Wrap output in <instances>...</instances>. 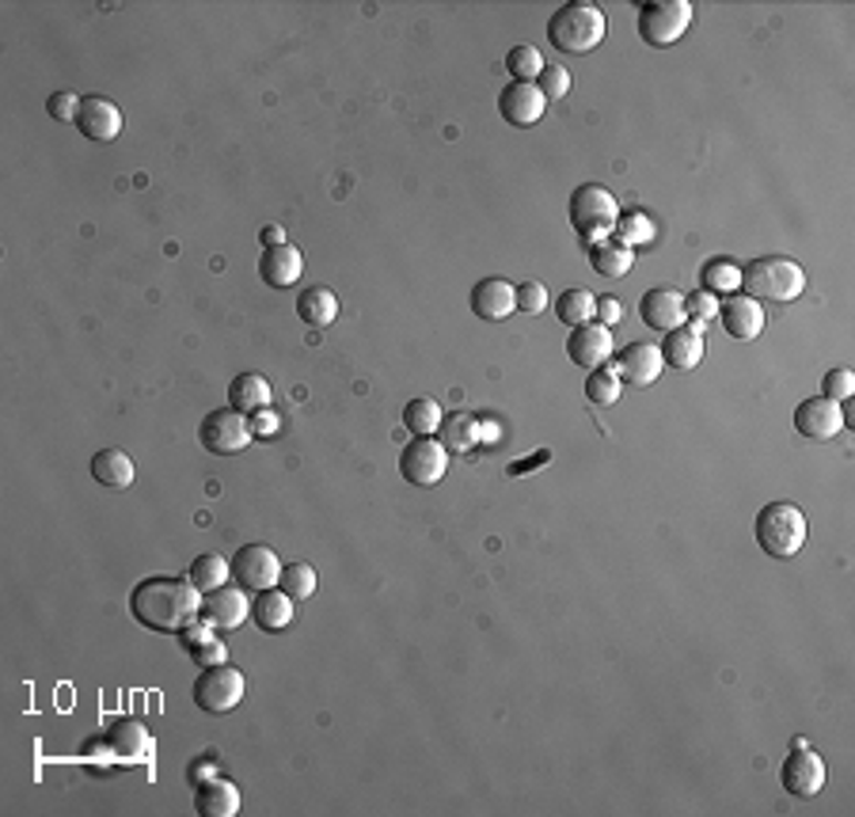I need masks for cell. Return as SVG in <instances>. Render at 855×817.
I'll use <instances>...</instances> for the list:
<instances>
[{
  "label": "cell",
  "mask_w": 855,
  "mask_h": 817,
  "mask_svg": "<svg viewBox=\"0 0 855 817\" xmlns=\"http://www.w3.org/2000/svg\"><path fill=\"white\" fill-rule=\"evenodd\" d=\"M130 612L149 632L183 635L202 616V590L191 579H145L130 593Z\"/></svg>",
  "instance_id": "obj_1"
},
{
  "label": "cell",
  "mask_w": 855,
  "mask_h": 817,
  "mask_svg": "<svg viewBox=\"0 0 855 817\" xmlns=\"http://www.w3.org/2000/svg\"><path fill=\"white\" fill-rule=\"evenodd\" d=\"M604 34H609V20L590 0H570V4L556 8V16L548 20L551 47L563 53H590L601 47Z\"/></svg>",
  "instance_id": "obj_2"
},
{
  "label": "cell",
  "mask_w": 855,
  "mask_h": 817,
  "mask_svg": "<svg viewBox=\"0 0 855 817\" xmlns=\"http://www.w3.org/2000/svg\"><path fill=\"white\" fill-rule=\"evenodd\" d=\"M806 289V270L787 255H764V259H753L742 270V293L753 300H776V305H787V300H798Z\"/></svg>",
  "instance_id": "obj_3"
},
{
  "label": "cell",
  "mask_w": 855,
  "mask_h": 817,
  "mask_svg": "<svg viewBox=\"0 0 855 817\" xmlns=\"http://www.w3.org/2000/svg\"><path fill=\"white\" fill-rule=\"evenodd\" d=\"M617 221H620V206H617V198H612L609 186L582 183L574 194H570V225H574V233L586 247L601 244V239H612Z\"/></svg>",
  "instance_id": "obj_4"
},
{
  "label": "cell",
  "mask_w": 855,
  "mask_h": 817,
  "mask_svg": "<svg viewBox=\"0 0 855 817\" xmlns=\"http://www.w3.org/2000/svg\"><path fill=\"white\" fill-rule=\"evenodd\" d=\"M806 513L795 502H769L756 513V544L772 559H795L806 544Z\"/></svg>",
  "instance_id": "obj_5"
},
{
  "label": "cell",
  "mask_w": 855,
  "mask_h": 817,
  "mask_svg": "<svg viewBox=\"0 0 855 817\" xmlns=\"http://www.w3.org/2000/svg\"><path fill=\"white\" fill-rule=\"evenodd\" d=\"M194 707H199L202 715H228L236 712L240 704H244L247 696V681L244 673L236 670V665H210V670L199 673V681H194Z\"/></svg>",
  "instance_id": "obj_6"
},
{
  "label": "cell",
  "mask_w": 855,
  "mask_h": 817,
  "mask_svg": "<svg viewBox=\"0 0 855 817\" xmlns=\"http://www.w3.org/2000/svg\"><path fill=\"white\" fill-rule=\"evenodd\" d=\"M692 23V4L689 0H647L639 8V34H643L647 47H673L684 39Z\"/></svg>",
  "instance_id": "obj_7"
},
{
  "label": "cell",
  "mask_w": 855,
  "mask_h": 817,
  "mask_svg": "<svg viewBox=\"0 0 855 817\" xmlns=\"http://www.w3.org/2000/svg\"><path fill=\"white\" fill-rule=\"evenodd\" d=\"M199 441L206 446V452H217V457H236V452H244L255 441L252 419L233 411V407H228V411H210L206 419H202Z\"/></svg>",
  "instance_id": "obj_8"
},
{
  "label": "cell",
  "mask_w": 855,
  "mask_h": 817,
  "mask_svg": "<svg viewBox=\"0 0 855 817\" xmlns=\"http://www.w3.org/2000/svg\"><path fill=\"white\" fill-rule=\"evenodd\" d=\"M449 472V449L434 438H415L399 449V476L411 487H434Z\"/></svg>",
  "instance_id": "obj_9"
},
{
  "label": "cell",
  "mask_w": 855,
  "mask_h": 817,
  "mask_svg": "<svg viewBox=\"0 0 855 817\" xmlns=\"http://www.w3.org/2000/svg\"><path fill=\"white\" fill-rule=\"evenodd\" d=\"M233 579L244 585L247 593L274 590L282 579V559L266 544H247V548H240L233 559Z\"/></svg>",
  "instance_id": "obj_10"
},
{
  "label": "cell",
  "mask_w": 855,
  "mask_h": 817,
  "mask_svg": "<svg viewBox=\"0 0 855 817\" xmlns=\"http://www.w3.org/2000/svg\"><path fill=\"white\" fill-rule=\"evenodd\" d=\"M780 776H783V792L795 798H814L825 792V784H829V768H825V760L817 757L810 745L791 749V757L783 760Z\"/></svg>",
  "instance_id": "obj_11"
},
{
  "label": "cell",
  "mask_w": 855,
  "mask_h": 817,
  "mask_svg": "<svg viewBox=\"0 0 855 817\" xmlns=\"http://www.w3.org/2000/svg\"><path fill=\"white\" fill-rule=\"evenodd\" d=\"M567 354L574 366L582 369H601L617 358V339H612V327L604 324H582V327H570V339H567Z\"/></svg>",
  "instance_id": "obj_12"
},
{
  "label": "cell",
  "mask_w": 855,
  "mask_h": 817,
  "mask_svg": "<svg viewBox=\"0 0 855 817\" xmlns=\"http://www.w3.org/2000/svg\"><path fill=\"white\" fill-rule=\"evenodd\" d=\"M719 324H723V331L730 335V339L737 343H750L756 339V335L764 331V324H769V316H764V305L753 297H745V293H730L726 300H719Z\"/></svg>",
  "instance_id": "obj_13"
},
{
  "label": "cell",
  "mask_w": 855,
  "mask_h": 817,
  "mask_svg": "<svg viewBox=\"0 0 855 817\" xmlns=\"http://www.w3.org/2000/svg\"><path fill=\"white\" fill-rule=\"evenodd\" d=\"M795 430L806 441H833L844 430V411L836 399L825 396H810L795 407Z\"/></svg>",
  "instance_id": "obj_14"
},
{
  "label": "cell",
  "mask_w": 855,
  "mask_h": 817,
  "mask_svg": "<svg viewBox=\"0 0 855 817\" xmlns=\"http://www.w3.org/2000/svg\"><path fill=\"white\" fill-rule=\"evenodd\" d=\"M548 111V100L540 95L537 84H525V80H510V84L502 88V95H498V114H502L510 126H537L540 119H544Z\"/></svg>",
  "instance_id": "obj_15"
},
{
  "label": "cell",
  "mask_w": 855,
  "mask_h": 817,
  "mask_svg": "<svg viewBox=\"0 0 855 817\" xmlns=\"http://www.w3.org/2000/svg\"><path fill=\"white\" fill-rule=\"evenodd\" d=\"M247 612H252V605H247V590L244 585H221V590L213 593H202V620H206L210 627H217V632H236L240 624L247 620Z\"/></svg>",
  "instance_id": "obj_16"
},
{
  "label": "cell",
  "mask_w": 855,
  "mask_h": 817,
  "mask_svg": "<svg viewBox=\"0 0 855 817\" xmlns=\"http://www.w3.org/2000/svg\"><path fill=\"white\" fill-rule=\"evenodd\" d=\"M662 369H665L662 346H654V343H631V346H623V350L617 354V369H612V372H617L623 385L647 388V385H654V380L662 377Z\"/></svg>",
  "instance_id": "obj_17"
},
{
  "label": "cell",
  "mask_w": 855,
  "mask_h": 817,
  "mask_svg": "<svg viewBox=\"0 0 855 817\" xmlns=\"http://www.w3.org/2000/svg\"><path fill=\"white\" fill-rule=\"evenodd\" d=\"M471 313L487 324H498V319H510L518 313V286L506 278H484L476 282L471 289Z\"/></svg>",
  "instance_id": "obj_18"
},
{
  "label": "cell",
  "mask_w": 855,
  "mask_h": 817,
  "mask_svg": "<svg viewBox=\"0 0 855 817\" xmlns=\"http://www.w3.org/2000/svg\"><path fill=\"white\" fill-rule=\"evenodd\" d=\"M122 126H126V119H122L119 103H111L106 95H88V100L80 103L77 130L84 133L88 141H114L122 133Z\"/></svg>",
  "instance_id": "obj_19"
},
{
  "label": "cell",
  "mask_w": 855,
  "mask_h": 817,
  "mask_svg": "<svg viewBox=\"0 0 855 817\" xmlns=\"http://www.w3.org/2000/svg\"><path fill=\"white\" fill-rule=\"evenodd\" d=\"M639 316H643V324L650 331H662V335H670L676 327L689 324V316H684V297L676 289H650L647 297L639 300Z\"/></svg>",
  "instance_id": "obj_20"
},
{
  "label": "cell",
  "mask_w": 855,
  "mask_h": 817,
  "mask_svg": "<svg viewBox=\"0 0 855 817\" xmlns=\"http://www.w3.org/2000/svg\"><path fill=\"white\" fill-rule=\"evenodd\" d=\"M301 270H305V259L293 244H278V247H263L259 259V278L271 289H289L301 282Z\"/></svg>",
  "instance_id": "obj_21"
},
{
  "label": "cell",
  "mask_w": 855,
  "mask_h": 817,
  "mask_svg": "<svg viewBox=\"0 0 855 817\" xmlns=\"http://www.w3.org/2000/svg\"><path fill=\"white\" fill-rule=\"evenodd\" d=\"M703 354H708V339H703V327H692V324L676 327V331L665 335V343H662L665 366H673V369H681V372L696 369L700 361H703Z\"/></svg>",
  "instance_id": "obj_22"
},
{
  "label": "cell",
  "mask_w": 855,
  "mask_h": 817,
  "mask_svg": "<svg viewBox=\"0 0 855 817\" xmlns=\"http://www.w3.org/2000/svg\"><path fill=\"white\" fill-rule=\"evenodd\" d=\"M194 810L202 817H236L240 814V792L233 779L225 776H210L199 784L194 792Z\"/></svg>",
  "instance_id": "obj_23"
},
{
  "label": "cell",
  "mask_w": 855,
  "mask_h": 817,
  "mask_svg": "<svg viewBox=\"0 0 855 817\" xmlns=\"http://www.w3.org/2000/svg\"><path fill=\"white\" fill-rule=\"evenodd\" d=\"M271 399H274V388L263 372H240L233 385H228V407L247 415V419H252L255 411H266Z\"/></svg>",
  "instance_id": "obj_24"
},
{
  "label": "cell",
  "mask_w": 855,
  "mask_h": 817,
  "mask_svg": "<svg viewBox=\"0 0 855 817\" xmlns=\"http://www.w3.org/2000/svg\"><path fill=\"white\" fill-rule=\"evenodd\" d=\"M252 620L263 627V632H285V627L293 624V598L282 590V585H274V590H263L255 593L252 601Z\"/></svg>",
  "instance_id": "obj_25"
},
{
  "label": "cell",
  "mask_w": 855,
  "mask_h": 817,
  "mask_svg": "<svg viewBox=\"0 0 855 817\" xmlns=\"http://www.w3.org/2000/svg\"><path fill=\"white\" fill-rule=\"evenodd\" d=\"M183 639V646H186V654H191V662H199L202 670H210V665H225L228 662V646L221 643L217 639V627H210L206 620H194L191 627L180 635Z\"/></svg>",
  "instance_id": "obj_26"
},
{
  "label": "cell",
  "mask_w": 855,
  "mask_h": 817,
  "mask_svg": "<svg viewBox=\"0 0 855 817\" xmlns=\"http://www.w3.org/2000/svg\"><path fill=\"white\" fill-rule=\"evenodd\" d=\"M92 476H95V483L111 487V491H126V487L133 483V476H138V468H133L130 452L100 449L92 457Z\"/></svg>",
  "instance_id": "obj_27"
},
{
  "label": "cell",
  "mask_w": 855,
  "mask_h": 817,
  "mask_svg": "<svg viewBox=\"0 0 855 817\" xmlns=\"http://www.w3.org/2000/svg\"><path fill=\"white\" fill-rule=\"evenodd\" d=\"M297 316L308 327H332L338 319V297L327 286H308L297 297Z\"/></svg>",
  "instance_id": "obj_28"
},
{
  "label": "cell",
  "mask_w": 855,
  "mask_h": 817,
  "mask_svg": "<svg viewBox=\"0 0 855 817\" xmlns=\"http://www.w3.org/2000/svg\"><path fill=\"white\" fill-rule=\"evenodd\" d=\"M590 266L601 278H623L635 266V252L623 247L620 239H601V244L590 247Z\"/></svg>",
  "instance_id": "obj_29"
},
{
  "label": "cell",
  "mask_w": 855,
  "mask_h": 817,
  "mask_svg": "<svg viewBox=\"0 0 855 817\" xmlns=\"http://www.w3.org/2000/svg\"><path fill=\"white\" fill-rule=\"evenodd\" d=\"M700 289L715 293V297H730V293H742V266L726 255L719 259H708L700 270Z\"/></svg>",
  "instance_id": "obj_30"
},
{
  "label": "cell",
  "mask_w": 855,
  "mask_h": 817,
  "mask_svg": "<svg viewBox=\"0 0 855 817\" xmlns=\"http://www.w3.org/2000/svg\"><path fill=\"white\" fill-rule=\"evenodd\" d=\"M441 446L449 452H468L484 441V422L476 415H452V419L441 422Z\"/></svg>",
  "instance_id": "obj_31"
},
{
  "label": "cell",
  "mask_w": 855,
  "mask_h": 817,
  "mask_svg": "<svg viewBox=\"0 0 855 817\" xmlns=\"http://www.w3.org/2000/svg\"><path fill=\"white\" fill-rule=\"evenodd\" d=\"M111 745L119 757L126 760H145L149 749H153V738H149V731L141 723H133V718H122V723H114L111 731Z\"/></svg>",
  "instance_id": "obj_32"
},
{
  "label": "cell",
  "mask_w": 855,
  "mask_h": 817,
  "mask_svg": "<svg viewBox=\"0 0 855 817\" xmlns=\"http://www.w3.org/2000/svg\"><path fill=\"white\" fill-rule=\"evenodd\" d=\"M556 316L563 319L567 327H582L597 319V297L590 289H567L563 297L556 300Z\"/></svg>",
  "instance_id": "obj_33"
},
{
  "label": "cell",
  "mask_w": 855,
  "mask_h": 817,
  "mask_svg": "<svg viewBox=\"0 0 855 817\" xmlns=\"http://www.w3.org/2000/svg\"><path fill=\"white\" fill-rule=\"evenodd\" d=\"M441 422H445V415L434 399H411V404L404 407V426L415 433V438H434V433L441 430Z\"/></svg>",
  "instance_id": "obj_34"
},
{
  "label": "cell",
  "mask_w": 855,
  "mask_h": 817,
  "mask_svg": "<svg viewBox=\"0 0 855 817\" xmlns=\"http://www.w3.org/2000/svg\"><path fill=\"white\" fill-rule=\"evenodd\" d=\"M228 574H233V563L221 555H199L191 563V571H186V579H191L194 585H199L202 593H213L221 590V585L228 582Z\"/></svg>",
  "instance_id": "obj_35"
},
{
  "label": "cell",
  "mask_w": 855,
  "mask_h": 817,
  "mask_svg": "<svg viewBox=\"0 0 855 817\" xmlns=\"http://www.w3.org/2000/svg\"><path fill=\"white\" fill-rule=\"evenodd\" d=\"M654 236H658V228L643 210L620 213L617 233H612V239H620L623 247H647V244H654Z\"/></svg>",
  "instance_id": "obj_36"
},
{
  "label": "cell",
  "mask_w": 855,
  "mask_h": 817,
  "mask_svg": "<svg viewBox=\"0 0 855 817\" xmlns=\"http://www.w3.org/2000/svg\"><path fill=\"white\" fill-rule=\"evenodd\" d=\"M506 69H510L513 80L537 84L540 73H544V53H540L537 47H529V42H521V47H513L510 53H506Z\"/></svg>",
  "instance_id": "obj_37"
},
{
  "label": "cell",
  "mask_w": 855,
  "mask_h": 817,
  "mask_svg": "<svg viewBox=\"0 0 855 817\" xmlns=\"http://www.w3.org/2000/svg\"><path fill=\"white\" fill-rule=\"evenodd\" d=\"M620 392H623V380L609 366L590 369V377H586V399H590L593 407H612L620 399Z\"/></svg>",
  "instance_id": "obj_38"
},
{
  "label": "cell",
  "mask_w": 855,
  "mask_h": 817,
  "mask_svg": "<svg viewBox=\"0 0 855 817\" xmlns=\"http://www.w3.org/2000/svg\"><path fill=\"white\" fill-rule=\"evenodd\" d=\"M278 585L293 601H308L312 593H316V571H312V563H289V566H282Z\"/></svg>",
  "instance_id": "obj_39"
},
{
  "label": "cell",
  "mask_w": 855,
  "mask_h": 817,
  "mask_svg": "<svg viewBox=\"0 0 855 817\" xmlns=\"http://www.w3.org/2000/svg\"><path fill=\"white\" fill-rule=\"evenodd\" d=\"M684 316H689L692 327H708V319L719 316V297L708 289L692 293V297H684Z\"/></svg>",
  "instance_id": "obj_40"
},
{
  "label": "cell",
  "mask_w": 855,
  "mask_h": 817,
  "mask_svg": "<svg viewBox=\"0 0 855 817\" xmlns=\"http://www.w3.org/2000/svg\"><path fill=\"white\" fill-rule=\"evenodd\" d=\"M537 88H540V95H544L548 103L567 100V92H570V73H567L563 65H544V73H540Z\"/></svg>",
  "instance_id": "obj_41"
},
{
  "label": "cell",
  "mask_w": 855,
  "mask_h": 817,
  "mask_svg": "<svg viewBox=\"0 0 855 817\" xmlns=\"http://www.w3.org/2000/svg\"><path fill=\"white\" fill-rule=\"evenodd\" d=\"M855 392V372L852 369H829L822 380V396L825 399H836V404H844Z\"/></svg>",
  "instance_id": "obj_42"
},
{
  "label": "cell",
  "mask_w": 855,
  "mask_h": 817,
  "mask_svg": "<svg viewBox=\"0 0 855 817\" xmlns=\"http://www.w3.org/2000/svg\"><path fill=\"white\" fill-rule=\"evenodd\" d=\"M548 289L540 286V282H521L518 286V313L525 316H540L548 308Z\"/></svg>",
  "instance_id": "obj_43"
},
{
  "label": "cell",
  "mask_w": 855,
  "mask_h": 817,
  "mask_svg": "<svg viewBox=\"0 0 855 817\" xmlns=\"http://www.w3.org/2000/svg\"><path fill=\"white\" fill-rule=\"evenodd\" d=\"M80 95H73V92H53L50 100H47V111H50V119H58V122H77V114H80Z\"/></svg>",
  "instance_id": "obj_44"
},
{
  "label": "cell",
  "mask_w": 855,
  "mask_h": 817,
  "mask_svg": "<svg viewBox=\"0 0 855 817\" xmlns=\"http://www.w3.org/2000/svg\"><path fill=\"white\" fill-rule=\"evenodd\" d=\"M623 319V305L617 297H601L597 300V324H604V327H617Z\"/></svg>",
  "instance_id": "obj_45"
},
{
  "label": "cell",
  "mask_w": 855,
  "mask_h": 817,
  "mask_svg": "<svg viewBox=\"0 0 855 817\" xmlns=\"http://www.w3.org/2000/svg\"><path fill=\"white\" fill-rule=\"evenodd\" d=\"M278 426H282L278 411H271V407L252 415V433H255V438H271V433H278Z\"/></svg>",
  "instance_id": "obj_46"
},
{
  "label": "cell",
  "mask_w": 855,
  "mask_h": 817,
  "mask_svg": "<svg viewBox=\"0 0 855 817\" xmlns=\"http://www.w3.org/2000/svg\"><path fill=\"white\" fill-rule=\"evenodd\" d=\"M278 244H285V233L278 225H266L263 228V247H278Z\"/></svg>",
  "instance_id": "obj_47"
}]
</instances>
